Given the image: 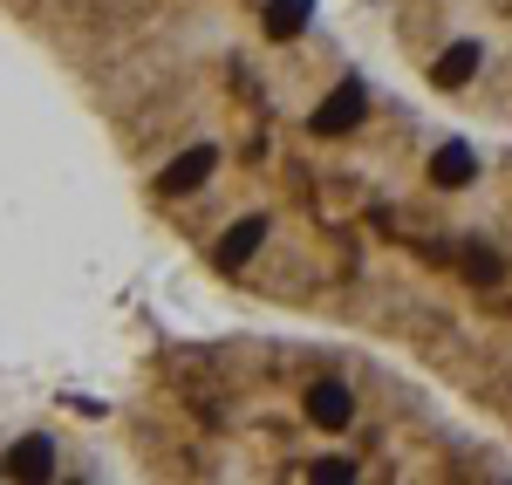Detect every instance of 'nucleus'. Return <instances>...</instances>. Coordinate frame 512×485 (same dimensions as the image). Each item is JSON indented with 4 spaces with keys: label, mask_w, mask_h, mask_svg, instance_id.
Wrapping results in <instances>:
<instances>
[{
    "label": "nucleus",
    "mask_w": 512,
    "mask_h": 485,
    "mask_svg": "<svg viewBox=\"0 0 512 485\" xmlns=\"http://www.w3.org/2000/svg\"><path fill=\"white\" fill-rule=\"evenodd\" d=\"M260 240H267V219H239L233 233L219 240V267H226V274H239V267L260 253Z\"/></svg>",
    "instance_id": "5"
},
{
    "label": "nucleus",
    "mask_w": 512,
    "mask_h": 485,
    "mask_svg": "<svg viewBox=\"0 0 512 485\" xmlns=\"http://www.w3.org/2000/svg\"><path fill=\"white\" fill-rule=\"evenodd\" d=\"M472 69H478V41H458V48H444V55H437L431 82H437V89H465Z\"/></svg>",
    "instance_id": "6"
},
{
    "label": "nucleus",
    "mask_w": 512,
    "mask_h": 485,
    "mask_svg": "<svg viewBox=\"0 0 512 485\" xmlns=\"http://www.w3.org/2000/svg\"><path fill=\"white\" fill-rule=\"evenodd\" d=\"M7 472H14V479H48V472H55V445H48V438H21V445L7 451Z\"/></svg>",
    "instance_id": "7"
},
{
    "label": "nucleus",
    "mask_w": 512,
    "mask_h": 485,
    "mask_svg": "<svg viewBox=\"0 0 512 485\" xmlns=\"http://www.w3.org/2000/svg\"><path fill=\"white\" fill-rule=\"evenodd\" d=\"M308 417H315L321 431H349V417H355L349 390H342V383H315V390H308Z\"/></svg>",
    "instance_id": "4"
},
{
    "label": "nucleus",
    "mask_w": 512,
    "mask_h": 485,
    "mask_svg": "<svg viewBox=\"0 0 512 485\" xmlns=\"http://www.w3.org/2000/svg\"><path fill=\"white\" fill-rule=\"evenodd\" d=\"M308 14H315V0H267V35L294 41L301 28H308Z\"/></svg>",
    "instance_id": "8"
},
{
    "label": "nucleus",
    "mask_w": 512,
    "mask_h": 485,
    "mask_svg": "<svg viewBox=\"0 0 512 485\" xmlns=\"http://www.w3.org/2000/svg\"><path fill=\"white\" fill-rule=\"evenodd\" d=\"M431 178L444 185V192H465V185L478 178V151H472V144H437Z\"/></svg>",
    "instance_id": "3"
},
{
    "label": "nucleus",
    "mask_w": 512,
    "mask_h": 485,
    "mask_svg": "<svg viewBox=\"0 0 512 485\" xmlns=\"http://www.w3.org/2000/svg\"><path fill=\"white\" fill-rule=\"evenodd\" d=\"M315 479H321V485H349V479H355V465H349V458H321Z\"/></svg>",
    "instance_id": "9"
},
{
    "label": "nucleus",
    "mask_w": 512,
    "mask_h": 485,
    "mask_svg": "<svg viewBox=\"0 0 512 485\" xmlns=\"http://www.w3.org/2000/svg\"><path fill=\"white\" fill-rule=\"evenodd\" d=\"M212 164H219V151H212V144H192V151H178V158L164 164V192H171V199H178V192H198V185H205V178H212Z\"/></svg>",
    "instance_id": "2"
},
{
    "label": "nucleus",
    "mask_w": 512,
    "mask_h": 485,
    "mask_svg": "<svg viewBox=\"0 0 512 485\" xmlns=\"http://www.w3.org/2000/svg\"><path fill=\"white\" fill-rule=\"evenodd\" d=\"M465 267H472L478 281H499V260H492V253H478V246H472V253H465Z\"/></svg>",
    "instance_id": "10"
},
{
    "label": "nucleus",
    "mask_w": 512,
    "mask_h": 485,
    "mask_svg": "<svg viewBox=\"0 0 512 485\" xmlns=\"http://www.w3.org/2000/svg\"><path fill=\"white\" fill-rule=\"evenodd\" d=\"M362 117H369V89H362L355 76L335 82V89L315 103V130H321V137H342V130H355Z\"/></svg>",
    "instance_id": "1"
}]
</instances>
